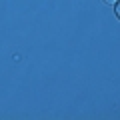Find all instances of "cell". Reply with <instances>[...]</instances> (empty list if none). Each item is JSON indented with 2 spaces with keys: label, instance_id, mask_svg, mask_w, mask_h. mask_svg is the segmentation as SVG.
I'll use <instances>...</instances> for the list:
<instances>
[{
  "label": "cell",
  "instance_id": "cell-1",
  "mask_svg": "<svg viewBox=\"0 0 120 120\" xmlns=\"http://www.w3.org/2000/svg\"><path fill=\"white\" fill-rule=\"evenodd\" d=\"M116 16L120 18V0H118V2H116Z\"/></svg>",
  "mask_w": 120,
  "mask_h": 120
},
{
  "label": "cell",
  "instance_id": "cell-2",
  "mask_svg": "<svg viewBox=\"0 0 120 120\" xmlns=\"http://www.w3.org/2000/svg\"><path fill=\"white\" fill-rule=\"evenodd\" d=\"M106 4H114V2H118V0H104Z\"/></svg>",
  "mask_w": 120,
  "mask_h": 120
}]
</instances>
